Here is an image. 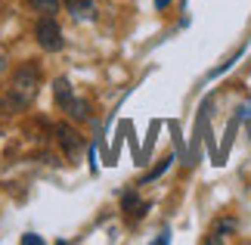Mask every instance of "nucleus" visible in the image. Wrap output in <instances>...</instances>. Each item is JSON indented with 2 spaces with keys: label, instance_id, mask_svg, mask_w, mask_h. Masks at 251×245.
<instances>
[{
  "label": "nucleus",
  "instance_id": "8",
  "mask_svg": "<svg viewBox=\"0 0 251 245\" xmlns=\"http://www.w3.org/2000/svg\"><path fill=\"white\" fill-rule=\"evenodd\" d=\"M65 112H69V115H72L75 121H84L87 115H90V106H87L84 100H75V96H72V103L65 106Z\"/></svg>",
  "mask_w": 251,
  "mask_h": 245
},
{
  "label": "nucleus",
  "instance_id": "7",
  "mask_svg": "<svg viewBox=\"0 0 251 245\" xmlns=\"http://www.w3.org/2000/svg\"><path fill=\"white\" fill-rule=\"evenodd\" d=\"M31 3L34 13H41V16H56L59 13V0H28Z\"/></svg>",
  "mask_w": 251,
  "mask_h": 245
},
{
  "label": "nucleus",
  "instance_id": "3",
  "mask_svg": "<svg viewBox=\"0 0 251 245\" xmlns=\"http://www.w3.org/2000/svg\"><path fill=\"white\" fill-rule=\"evenodd\" d=\"M56 136H59V146L65 149V155H78V149H81V136H78V131H72L69 124H62L59 131H56Z\"/></svg>",
  "mask_w": 251,
  "mask_h": 245
},
{
  "label": "nucleus",
  "instance_id": "5",
  "mask_svg": "<svg viewBox=\"0 0 251 245\" xmlns=\"http://www.w3.org/2000/svg\"><path fill=\"white\" fill-rule=\"evenodd\" d=\"M229 233H236V220H229V218H226V220H220L217 227H214V233L208 236V242H224Z\"/></svg>",
  "mask_w": 251,
  "mask_h": 245
},
{
  "label": "nucleus",
  "instance_id": "11",
  "mask_svg": "<svg viewBox=\"0 0 251 245\" xmlns=\"http://www.w3.org/2000/svg\"><path fill=\"white\" fill-rule=\"evenodd\" d=\"M171 6V0H155V9H168Z\"/></svg>",
  "mask_w": 251,
  "mask_h": 245
},
{
  "label": "nucleus",
  "instance_id": "1",
  "mask_svg": "<svg viewBox=\"0 0 251 245\" xmlns=\"http://www.w3.org/2000/svg\"><path fill=\"white\" fill-rule=\"evenodd\" d=\"M37 87H41V72H37L31 62H25V65H19L16 72H13V81H9V96H6V100L13 103V109H25V106L34 103Z\"/></svg>",
  "mask_w": 251,
  "mask_h": 245
},
{
  "label": "nucleus",
  "instance_id": "2",
  "mask_svg": "<svg viewBox=\"0 0 251 245\" xmlns=\"http://www.w3.org/2000/svg\"><path fill=\"white\" fill-rule=\"evenodd\" d=\"M34 37H37V44H41V50L47 53H56V50H62V28L59 22H56L53 16H41L37 19V25H34Z\"/></svg>",
  "mask_w": 251,
  "mask_h": 245
},
{
  "label": "nucleus",
  "instance_id": "6",
  "mask_svg": "<svg viewBox=\"0 0 251 245\" xmlns=\"http://www.w3.org/2000/svg\"><path fill=\"white\" fill-rule=\"evenodd\" d=\"M53 93H56V103H59L62 109L72 103V87H69V81H65V78H59V81L53 84Z\"/></svg>",
  "mask_w": 251,
  "mask_h": 245
},
{
  "label": "nucleus",
  "instance_id": "10",
  "mask_svg": "<svg viewBox=\"0 0 251 245\" xmlns=\"http://www.w3.org/2000/svg\"><path fill=\"white\" fill-rule=\"evenodd\" d=\"M22 242H25V245H31V242L41 245V236H31V233H28V236H22Z\"/></svg>",
  "mask_w": 251,
  "mask_h": 245
},
{
  "label": "nucleus",
  "instance_id": "9",
  "mask_svg": "<svg viewBox=\"0 0 251 245\" xmlns=\"http://www.w3.org/2000/svg\"><path fill=\"white\" fill-rule=\"evenodd\" d=\"M165 168H168V162H161V164H158V168H155V171H149V174H146V177H143V183H149V180H155V177H158V174H161V171H165Z\"/></svg>",
  "mask_w": 251,
  "mask_h": 245
},
{
  "label": "nucleus",
  "instance_id": "4",
  "mask_svg": "<svg viewBox=\"0 0 251 245\" xmlns=\"http://www.w3.org/2000/svg\"><path fill=\"white\" fill-rule=\"evenodd\" d=\"M65 9H69L72 16H93V0H62Z\"/></svg>",
  "mask_w": 251,
  "mask_h": 245
}]
</instances>
